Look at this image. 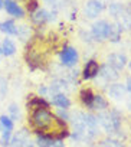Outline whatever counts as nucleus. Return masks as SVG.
<instances>
[{"label":"nucleus","instance_id":"nucleus-1","mask_svg":"<svg viewBox=\"0 0 131 147\" xmlns=\"http://www.w3.org/2000/svg\"><path fill=\"white\" fill-rule=\"evenodd\" d=\"M97 120L99 121V124L108 131V133H114L120 128V114L117 111H111V113H101Z\"/></svg>","mask_w":131,"mask_h":147},{"label":"nucleus","instance_id":"nucleus-2","mask_svg":"<svg viewBox=\"0 0 131 147\" xmlns=\"http://www.w3.org/2000/svg\"><path fill=\"white\" fill-rule=\"evenodd\" d=\"M32 120H33V124H35L36 127L45 128V127H48V125L52 123V115H50V113H49L48 110H45V108L42 107V108H38V110L33 113Z\"/></svg>","mask_w":131,"mask_h":147},{"label":"nucleus","instance_id":"nucleus-3","mask_svg":"<svg viewBox=\"0 0 131 147\" xmlns=\"http://www.w3.org/2000/svg\"><path fill=\"white\" fill-rule=\"evenodd\" d=\"M108 22L105 20H99V22H95L92 25V36L97 39V40H104L107 39V35H108Z\"/></svg>","mask_w":131,"mask_h":147},{"label":"nucleus","instance_id":"nucleus-4","mask_svg":"<svg viewBox=\"0 0 131 147\" xmlns=\"http://www.w3.org/2000/svg\"><path fill=\"white\" fill-rule=\"evenodd\" d=\"M60 61L63 65L67 66H72L77 63L78 61V52L74 49V48H65L62 52H60Z\"/></svg>","mask_w":131,"mask_h":147},{"label":"nucleus","instance_id":"nucleus-5","mask_svg":"<svg viewBox=\"0 0 131 147\" xmlns=\"http://www.w3.org/2000/svg\"><path fill=\"white\" fill-rule=\"evenodd\" d=\"M101 12H102V3L98 2V0H89V2L85 5V15L89 19L98 18V15Z\"/></svg>","mask_w":131,"mask_h":147},{"label":"nucleus","instance_id":"nucleus-6","mask_svg":"<svg viewBox=\"0 0 131 147\" xmlns=\"http://www.w3.org/2000/svg\"><path fill=\"white\" fill-rule=\"evenodd\" d=\"M108 65L114 69H122L127 65V56L124 53H111L108 56Z\"/></svg>","mask_w":131,"mask_h":147},{"label":"nucleus","instance_id":"nucleus-7","mask_svg":"<svg viewBox=\"0 0 131 147\" xmlns=\"http://www.w3.org/2000/svg\"><path fill=\"white\" fill-rule=\"evenodd\" d=\"M3 7H5L6 12H7L9 15H12V16H16V18H23V16H25L23 9L15 2V0H5Z\"/></svg>","mask_w":131,"mask_h":147},{"label":"nucleus","instance_id":"nucleus-8","mask_svg":"<svg viewBox=\"0 0 131 147\" xmlns=\"http://www.w3.org/2000/svg\"><path fill=\"white\" fill-rule=\"evenodd\" d=\"M107 39H108L110 42H112V43L120 42V39H121V23H118V22H117V23L110 25Z\"/></svg>","mask_w":131,"mask_h":147},{"label":"nucleus","instance_id":"nucleus-9","mask_svg":"<svg viewBox=\"0 0 131 147\" xmlns=\"http://www.w3.org/2000/svg\"><path fill=\"white\" fill-rule=\"evenodd\" d=\"M125 92H127V88L125 85H121V84H112L110 85L108 88V94L110 97H112L114 100H121L125 97Z\"/></svg>","mask_w":131,"mask_h":147},{"label":"nucleus","instance_id":"nucleus-10","mask_svg":"<svg viewBox=\"0 0 131 147\" xmlns=\"http://www.w3.org/2000/svg\"><path fill=\"white\" fill-rule=\"evenodd\" d=\"M0 52H2L5 56H12L16 52V45L10 39H5L3 43L0 45Z\"/></svg>","mask_w":131,"mask_h":147},{"label":"nucleus","instance_id":"nucleus-11","mask_svg":"<svg viewBox=\"0 0 131 147\" xmlns=\"http://www.w3.org/2000/svg\"><path fill=\"white\" fill-rule=\"evenodd\" d=\"M108 12H110V15L114 19H121L124 16V13H125V7L121 3H112V5H110Z\"/></svg>","mask_w":131,"mask_h":147},{"label":"nucleus","instance_id":"nucleus-12","mask_svg":"<svg viewBox=\"0 0 131 147\" xmlns=\"http://www.w3.org/2000/svg\"><path fill=\"white\" fill-rule=\"evenodd\" d=\"M0 30L5 32L6 35H17V26L15 25L13 20L0 22Z\"/></svg>","mask_w":131,"mask_h":147},{"label":"nucleus","instance_id":"nucleus-13","mask_svg":"<svg viewBox=\"0 0 131 147\" xmlns=\"http://www.w3.org/2000/svg\"><path fill=\"white\" fill-rule=\"evenodd\" d=\"M53 104L58 105V107H60V108H63V110H67L71 105V101L68 100V97L65 95V94L58 92V94L53 95Z\"/></svg>","mask_w":131,"mask_h":147},{"label":"nucleus","instance_id":"nucleus-14","mask_svg":"<svg viewBox=\"0 0 131 147\" xmlns=\"http://www.w3.org/2000/svg\"><path fill=\"white\" fill-rule=\"evenodd\" d=\"M97 74H98V63H97L95 61L87 62L85 69H84V77H85V78H94Z\"/></svg>","mask_w":131,"mask_h":147},{"label":"nucleus","instance_id":"nucleus-15","mask_svg":"<svg viewBox=\"0 0 131 147\" xmlns=\"http://www.w3.org/2000/svg\"><path fill=\"white\" fill-rule=\"evenodd\" d=\"M101 75H102L107 81H115V80L118 78L117 69H114V68H112V66H110V65L102 66V69H101Z\"/></svg>","mask_w":131,"mask_h":147},{"label":"nucleus","instance_id":"nucleus-16","mask_svg":"<svg viewBox=\"0 0 131 147\" xmlns=\"http://www.w3.org/2000/svg\"><path fill=\"white\" fill-rule=\"evenodd\" d=\"M33 20L36 23H43L46 20H49V13L46 10H42V9H38L33 15Z\"/></svg>","mask_w":131,"mask_h":147},{"label":"nucleus","instance_id":"nucleus-17","mask_svg":"<svg viewBox=\"0 0 131 147\" xmlns=\"http://www.w3.org/2000/svg\"><path fill=\"white\" fill-rule=\"evenodd\" d=\"M81 100H82V102H84L85 105H88V107L92 108V104H94V95H92V92H91L89 90H84V91L81 92Z\"/></svg>","mask_w":131,"mask_h":147},{"label":"nucleus","instance_id":"nucleus-18","mask_svg":"<svg viewBox=\"0 0 131 147\" xmlns=\"http://www.w3.org/2000/svg\"><path fill=\"white\" fill-rule=\"evenodd\" d=\"M107 107V101L101 97V95H94V104H92V108H97V110H102Z\"/></svg>","mask_w":131,"mask_h":147},{"label":"nucleus","instance_id":"nucleus-19","mask_svg":"<svg viewBox=\"0 0 131 147\" xmlns=\"http://www.w3.org/2000/svg\"><path fill=\"white\" fill-rule=\"evenodd\" d=\"M0 124H2V127H5V130H9V131L13 130V121L7 115H2V117H0Z\"/></svg>","mask_w":131,"mask_h":147},{"label":"nucleus","instance_id":"nucleus-20","mask_svg":"<svg viewBox=\"0 0 131 147\" xmlns=\"http://www.w3.org/2000/svg\"><path fill=\"white\" fill-rule=\"evenodd\" d=\"M53 140L50 138V137H45V136H40L39 138H38V146L39 147H50V146H53Z\"/></svg>","mask_w":131,"mask_h":147},{"label":"nucleus","instance_id":"nucleus-21","mask_svg":"<svg viewBox=\"0 0 131 147\" xmlns=\"http://www.w3.org/2000/svg\"><path fill=\"white\" fill-rule=\"evenodd\" d=\"M43 3L46 5V7H49L53 12V15H56V12H58V2H56V0H43ZM52 12L49 13V19L52 16Z\"/></svg>","mask_w":131,"mask_h":147},{"label":"nucleus","instance_id":"nucleus-22","mask_svg":"<svg viewBox=\"0 0 131 147\" xmlns=\"http://www.w3.org/2000/svg\"><path fill=\"white\" fill-rule=\"evenodd\" d=\"M2 143H3L5 146L10 143V131H9V130H5V131H3V137H2Z\"/></svg>","mask_w":131,"mask_h":147},{"label":"nucleus","instance_id":"nucleus-23","mask_svg":"<svg viewBox=\"0 0 131 147\" xmlns=\"http://www.w3.org/2000/svg\"><path fill=\"white\" fill-rule=\"evenodd\" d=\"M9 111L12 113L13 118H16V117L19 115V110H17V105H16V104H12V105L9 107Z\"/></svg>","mask_w":131,"mask_h":147},{"label":"nucleus","instance_id":"nucleus-24","mask_svg":"<svg viewBox=\"0 0 131 147\" xmlns=\"http://www.w3.org/2000/svg\"><path fill=\"white\" fill-rule=\"evenodd\" d=\"M5 92H6V81L0 78V95H3Z\"/></svg>","mask_w":131,"mask_h":147},{"label":"nucleus","instance_id":"nucleus-25","mask_svg":"<svg viewBox=\"0 0 131 147\" xmlns=\"http://www.w3.org/2000/svg\"><path fill=\"white\" fill-rule=\"evenodd\" d=\"M105 146L107 147H121V144L117 141H105Z\"/></svg>","mask_w":131,"mask_h":147},{"label":"nucleus","instance_id":"nucleus-26","mask_svg":"<svg viewBox=\"0 0 131 147\" xmlns=\"http://www.w3.org/2000/svg\"><path fill=\"white\" fill-rule=\"evenodd\" d=\"M125 88L131 92V78H128V80H127V87H125Z\"/></svg>","mask_w":131,"mask_h":147},{"label":"nucleus","instance_id":"nucleus-27","mask_svg":"<svg viewBox=\"0 0 131 147\" xmlns=\"http://www.w3.org/2000/svg\"><path fill=\"white\" fill-rule=\"evenodd\" d=\"M127 107H128V110L131 111V95L128 97V100H127Z\"/></svg>","mask_w":131,"mask_h":147},{"label":"nucleus","instance_id":"nucleus-28","mask_svg":"<svg viewBox=\"0 0 131 147\" xmlns=\"http://www.w3.org/2000/svg\"><path fill=\"white\" fill-rule=\"evenodd\" d=\"M3 3H5V0H0V9L3 7Z\"/></svg>","mask_w":131,"mask_h":147},{"label":"nucleus","instance_id":"nucleus-29","mask_svg":"<svg viewBox=\"0 0 131 147\" xmlns=\"http://www.w3.org/2000/svg\"><path fill=\"white\" fill-rule=\"evenodd\" d=\"M98 2H101V3H102V2H105V0H98Z\"/></svg>","mask_w":131,"mask_h":147},{"label":"nucleus","instance_id":"nucleus-30","mask_svg":"<svg viewBox=\"0 0 131 147\" xmlns=\"http://www.w3.org/2000/svg\"><path fill=\"white\" fill-rule=\"evenodd\" d=\"M0 130H2V124H0Z\"/></svg>","mask_w":131,"mask_h":147},{"label":"nucleus","instance_id":"nucleus-31","mask_svg":"<svg viewBox=\"0 0 131 147\" xmlns=\"http://www.w3.org/2000/svg\"><path fill=\"white\" fill-rule=\"evenodd\" d=\"M50 147H53V146H50Z\"/></svg>","mask_w":131,"mask_h":147}]
</instances>
